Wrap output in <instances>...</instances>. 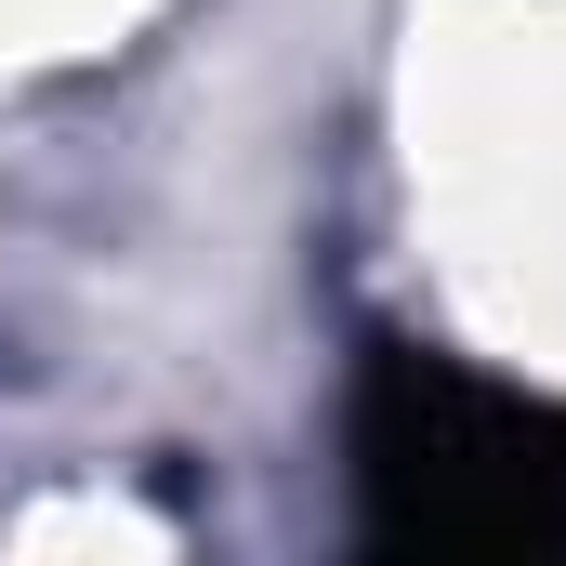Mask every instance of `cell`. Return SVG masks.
<instances>
[{"mask_svg": "<svg viewBox=\"0 0 566 566\" xmlns=\"http://www.w3.org/2000/svg\"><path fill=\"white\" fill-rule=\"evenodd\" d=\"M356 514L382 554H474V566L566 554V396L474 382L434 343H369Z\"/></svg>", "mask_w": 566, "mask_h": 566, "instance_id": "cell-1", "label": "cell"}]
</instances>
